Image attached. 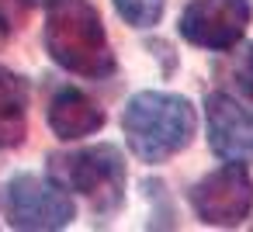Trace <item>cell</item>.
Segmentation results:
<instances>
[{"label":"cell","instance_id":"obj_1","mask_svg":"<svg viewBox=\"0 0 253 232\" xmlns=\"http://www.w3.org/2000/svg\"><path fill=\"white\" fill-rule=\"evenodd\" d=\"M194 128H198L194 104L167 90L135 94L122 115V132L128 139V149L142 163H163L184 153L194 139Z\"/></svg>","mask_w":253,"mask_h":232},{"label":"cell","instance_id":"obj_2","mask_svg":"<svg viewBox=\"0 0 253 232\" xmlns=\"http://www.w3.org/2000/svg\"><path fill=\"white\" fill-rule=\"evenodd\" d=\"M45 52L63 70L104 80L115 73V52L108 45L101 14L87 0H52L45 14Z\"/></svg>","mask_w":253,"mask_h":232},{"label":"cell","instance_id":"obj_3","mask_svg":"<svg viewBox=\"0 0 253 232\" xmlns=\"http://www.w3.org/2000/svg\"><path fill=\"white\" fill-rule=\"evenodd\" d=\"M49 177L56 184H63L70 194L87 197V204L101 215L122 208V201H125V159L108 142L52 156Z\"/></svg>","mask_w":253,"mask_h":232},{"label":"cell","instance_id":"obj_4","mask_svg":"<svg viewBox=\"0 0 253 232\" xmlns=\"http://www.w3.org/2000/svg\"><path fill=\"white\" fill-rule=\"evenodd\" d=\"M7 218L14 229L52 232V229H66L77 218V204L70 191L52 177L21 173L7 187Z\"/></svg>","mask_w":253,"mask_h":232},{"label":"cell","instance_id":"obj_5","mask_svg":"<svg viewBox=\"0 0 253 232\" xmlns=\"http://www.w3.org/2000/svg\"><path fill=\"white\" fill-rule=\"evenodd\" d=\"M191 204L205 225H239L253 211V177L246 163H222L191 191Z\"/></svg>","mask_w":253,"mask_h":232},{"label":"cell","instance_id":"obj_6","mask_svg":"<svg viewBox=\"0 0 253 232\" xmlns=\"http://www.w3.org/2000/svg\"><path fill=\"white\" fill-rule=\"evenodd\" d=\"M250 0H191L180 14L184 42L211 52H229L250 25Z\"/></svg>","mask_w":253,"mask_h":232},{"label":"cell","instance_id":"obj_7","mask_svg":"<svg viewBox=\"0 0 253 232\" xmlns=\"http://www.w3.org/2000/svg\"><path fill=\"white\" fill-rule=\"evenodd\" d=\"M208 146L225 163H253V108L236 101L225 90L208 94L205 101Z\"/></svg>","mask_w":253,"mask_h":232},{"label":"cell","instance_id":"obj_8","mask_svg":"<svg viewBox=\"0 0 253 232\" xmlns=\"http://www.w3.org/2000/svg\"><path fill=\"white\" fill-rule=\"evenodd\" d=\"M101 125H104V111H101L84 90H77V87L56 90V97H52V104H49V128H52L59 139H66V142L87 139V135H94Z\"/></svg>","mask_w":253,"mask_h":232},{"label":"cell","instance_id":"obj_9","mask_svg":"<svg viewBox=\"0 0 253 232\" xmlns=\"http://www.w3.org/2000/svg\"><path fill=\"white\" fill-rule=\"evenodd\" d=\"M28 101H32L28 80L7 66H0V149H14L25 142Z\"/></svg>","mask_w":253,"mask_h":232},{"label":"cell","instance_id":"obj_10","mask_svg":"<svg viewBox=\"0 0 253 232\" xmlns=\"http://www.w3.org/2000/svg\"><path fill=\"white\" fill-rule=\"evenodd\" d=\"M115 7L132 28H153L163 18V0H115Z\"/></svg>","mask_w":253,"mask_h":232},{"label":"cell","instance_id":"obj_11","mask_svg":"<svg viewBox=\"0 0 253 232\" xmlns=\"http://www.w3.org/2000/svg\"><path fill=\"white\" fill-rule=\"evenodd\" d=\"M229 77H232V83H236L246 97H253V45H246V49L236 56Z\"/></svg>","mask_w":253,"mask_h":232},{"label":"cell","instance_id":"obj_12","mask_svg":"<svg viewBox=\"0 0 253 232\" xmlns=\"http://www.w3.org/2000/svg\"><path fill=\"white\" fill-rule=\"evenodd\" d=\"M32 4H35V0H0V21L11 25V28H18L21 18L32 11Z\"/></svg>","mask_w":253,"mask_h":232},{"label":"cell","instance_id":"obj_13","mask_svg":"<svg viewBox=\"0 0 253 232\" xmlns=\"http://www.w3.org/2000/svg\"><path fill=\"white\" fill-rule=\"evenodd\" d=\"M0 32H4V21H0Z\"/></svg>","mask_w":253,"mask_h":232},{"label":"cell","instance_id":"obj_14","mask_svg":"<svg viewBox=\"0 0 253 232\" xmlns=\"http://www.w3.org/2000/svg\"><path fill=\"white\" fill-rule=\"evenodd\" d=\"M49 4H52V0H49Z\"/></svg>","mask_w":253,"mask_h":232}]
</instances>
